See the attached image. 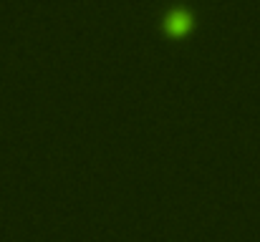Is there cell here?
Wrapping results in <instances>:
<instances>
[{
  "mask_svg": "<svg viewBox=\"0 0 260 242\" xmlns=\"http://www.w3.org/2000/svg\"><path fill=\"white\" fill-rule=\"evenodd\" d=\"M189 28V15L187 13H174V15H170V20H167V30L172 33V36H182L184 30Z\"/></svg>",
  "mask_w": 260,
  "mask_h": 242,
  "instance_id": "cell-1",
  "label": "cell"
}]
</instances>
